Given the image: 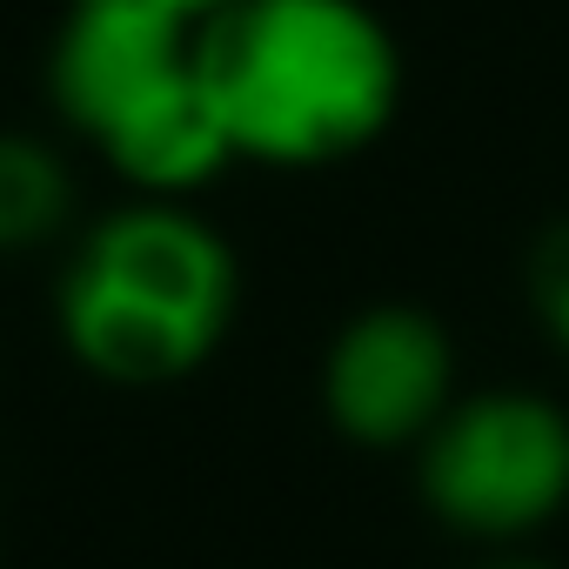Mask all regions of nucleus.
I'll list each match as a JSON object with an SVG mask.
<instances>
[{"mask_svg":"<svg viewBox=\"0 0 569 569\" xmlns=\"http://www.w3.org/2000/svg\"><path fill=\"white\" fill-rule=\"evenodd\" d=\"M74 214L68 161L34 134H0V254L41 248Z\"/></svg>","mask_w":569,"mask_h":569,"instance_id":"423d86ee","label":"nucleus"},{"mask_svg":"<svg viewBox=\"0 0 569 569\" xmlns=\"http://www.w3.org/2000/svg\"><path fill=\"white\" fill-rule=\"evenodd\" d=\"M489 569H542V562H489Z\"/></svg>","mask_w":569,"mask_h":569,"instance_id":"1a4fd4ad","label":"nucleus"},{"mask_svg":"<svg viewBox=\"0 0 569 569\" xmlns=\"http://www.w3.org/2000/svg\"><path fill=\"white\" fill-rule=\"evenodd\" d=\"M529 302H536L549 342L569 356V221L542 228V241L529 248Z\"/></svg>","mask_w":569,"mask_h":569,"instance_id":"0eeeda50","label":"nucleus"},{"mask_svg":"<svg viewBox=\"0 0 569 569\" xmlns=\"http://www.w3.org/2000/svg\"><path fill=\"white\" fill-rule=\"evenodd\" d=\"M194 34L201 28L161 0H68L48 54V94L61 121L108 148L194 74Z\"/></svg>","mask_w":569,"mask_h":569,"instance_id":"20e7f679","label":"nucleus"},{"mask_svg":"<svg viewBox=\"0 0 569 569\" xmlns=\"http://www.w3.org/2000/svg\"><path fill=\"white\" fill-rule=\"evenodd\" d=\"M422 496L462 536H522L569 502V416L529 389L449 402L422 436Z\"/></svg>","mask_w":569,"mask_h":569,"instance_id":"7ed1b4c3","label":"nucleus"},{"mask_svg":"<svg viewBox=\"0 0 569 569\" xmlns=\"http://www.w3.org/2000/svg\"><path fill=\"white\" fill-rule=\"evenodd\" d=\"M234 161L336 168L402 108V48L369 0H228L194 34Z\"/></svg>","mask_w":569,"mask_h":569,"instance_id":"f257e3e1","label":"nucleus"},{"mask_svg":"<svg viewBox=\"0 0 569 569\" xmlns=\"http://www.w3.org/2000/svg\"><path fill=\"white\" fill-rule=\"evenodd\" d=\"M161 8H174L181 21H194V28H201V21H214V14L228 8V0H161Z\"/></svg>","mask_w":569,"mask_h":569,"instance_id":"6e6552de","label":"nucleus"},{"mask_svg":"<svg viewBox=\"0 0 569 569\" xmlns=\"http://www.w3.org/2000/svg\"><path fill=\"white\" fill-rule=\"evenodd\" d=\"M234 302V248L188 214L181 194H148L81 234L61 274V342L88 376L154 389L221 349Z\"/></svg>","mask_w":569,"mask_h":569,"instance_id":"f03ea898","label":"nucleus"},{"mask_svg":"<svg viewBox=\"0 0 569 569\" xmlns=\"http://www.w3.org/2000/svg\"><path fill=\"white\" fill-rule=\"evenodd\" d=\"M456 389L449 329L429 309L376 302L342 322L322 362V409L362 449H402L436 429Z\"/></svg>","mask_w":569,"mask_h":569,"instance_id":"39448f33","label":"nucleus"}]
</instances>
